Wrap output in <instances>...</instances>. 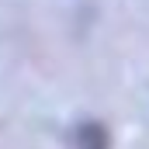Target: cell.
I'll use <instances>...</instances> for the list:
<instances>
[{
  "label": "cell",
  "instance_id": "cell-1",
  "mask_svg": "<svg viewBox=\"0 0 149 149\" xmlns=\"http://www.w3.org/2000/svg\"><path fill=\"white\" fill-rule=\"evenodd\" d=\"M76 149H108V132L101 125H83L80 128V139H76Z\"/></svg>",
  "mask_w": 149,
  "mask_h": 149
}]
</instances>
